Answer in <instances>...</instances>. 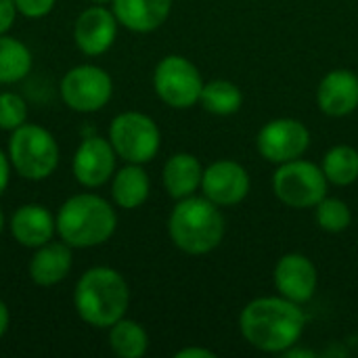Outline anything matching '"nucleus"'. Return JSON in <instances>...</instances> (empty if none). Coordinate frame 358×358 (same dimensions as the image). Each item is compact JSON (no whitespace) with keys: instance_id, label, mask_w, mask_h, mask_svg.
Returning <instances> with one entry per match:
<instances>
[{"instance_id":"1","label":"nucleus","mask_w":358,"mask_h":358,"mask_svg":"<svg viewBox=\"0 0 358 358\" xmlns=\"http://www.w3.org/2000/svg\"><path fill=\"white\" fill-rule=\"evenodd\" d=\"M245 342L262 352H287L306 329V315L300 304L283 296L252 300L239 317Z\"/></svg>"},{"instance_id":"2","label":"nucleus","mask_w":358,"mask_h":358,"mask_svg":"<svg viewBox=\"0 0 358 358\" xmlns=\"http://www.w3.org/2000/svg\"><path fill=\"white\" fill-rule=\"evenodd\" d=\"M130 304V289L126 279L109 266H94L86 271L73 292V306L78 317L96 329H109L124 319Z\"/></svg>"},{"instance_id":"3","label":"nucleus","mask_w":358,"mask_h":358,"mask_svg":"<svg viewBox=\"0 0 358 358\" xmlns=\"http://www.w3.org/2000/svg\"><path fill=\"white\" fill-rule=\"evenodd\" d=\"M117 214L113 206L94 195L80 193L69 197L57 214V233L69 248H96L113 237Z\"/></svg>"},{"instance_id":"4","label":"nucleus","mask_w":358,"mask_h":358,"mask_svg":"<svg viewBox=\"0 0 358 358\" xmlns=\"http://www.w3.org/2000/svg\"><path fill=\"white\" fill-rule=\"evenodd\" d=\"M168 233L172 243L191 256H203L216 250L224 237V218L220 208L208 197H185L174 206Z\"/></svg>"},{"instance_id":"5","label":"nucleus","mask_w":358,"mask_h":358,"mask_svg":"<svg viewBox=\"0 0 358 358\" xmlns=\"http://www.w3.org/2000/svg\"><path fill=\"white\" fill-rule=\"evenodd\" d=\"M8 159L21 178L44 180L59 166V145L46 128L25 122L10 132Z\"/></svg>"},{"instance_id":"6","label":"nucleus","mask_w":358,"mask_h":358,"mask_svg":"<svg viewBox=\"0 0 358 358\" xmlns=\"http://www.w3.org/2000/svg\"><path fill=\"white\" fill-rule=\"evenodd\" d=\"M327 189L329 180L323 168L302 157L279 164V170L273 176V191L277 199L296 210L315 208L323 197H327Z\"/></svg>"},{"instance_id":"7","label":"nucleus","mask_w":358,"mask_h":358,"mask_svg":"<svg viewBox=\"0 0 358 358\" xmlns=\"http://www.w3.org/2000/svg\"><path fill=\"white\" fill-rule=\"evenodd\" d=\"M109 143L113 145L117 157L128 164L151 162L162 143V134L153 117L141 111H124L113 117L109 126Z\"/></svg>"},{"instance_id":"8","label":"nucleus","mask_w":358,"mask_h":358,"mask_svg":"<svg viewBox=\"0 0 358 358\" xmlns=\"http://www.w3.org/2000/svg\"><path fill=\"white\" fill-rule=\"evenodd\" d=\"M203 84L199 69L180 55L164 57L153 71V88L157 96L174 109H189L199 103Z\"/></svg>"},{"instance_id":"9","label":"nucleus","mask_w":358,"mask_h":358,"mask_svg":"<svg viewBox=\"0 0 358 358\" xmlns=\"http://www.w3.org/2000/svg\"><path fill=\"white\" fill-rule=\"evenodd\" d=\"M59 90L61 99L71 111L94 113L111 101L113 80L103 67L78 65L63 76Z\"/></svg>"},{"instance_id":"10","label":"nucleus","mask_w":358,"mask_h":358,"mask_svg":"<svg viewBox=\"0 0 358 358\" xmlns=\"http://www.w3.org/2000/svg\"><path fill=\"white\" fill-rule=\"evenodd\" d=\"M310 132L308 128L294 117L271 120L262 126L256 138L260 155L271 164H285L302 157L308 151Z\"/></svg>"},{"instance_id":"11","label":"nucleus","mask_w":358,"mask_h":358,"mask_svg":"<svg viewBox=\"0 0 358 358\" xmlns=\"http://www.w3.org/2000/svg\"><path fill=\"white\" fill-rule=\"evenodd\" d=\"M252 180L248 170L233 159H218L203 170L201 191L218 208L241 203L250 193Z\"/></svg>"},{"instance_id":"12","label":"nucleus","mask_w":358,"mask_h":358,"mask_svg":"<svg viewBox=\"0 0 358 358\" xmlns=\"http://www.w3.org/2000/svg\"><path fill=\"white\" fill-rule=\"evenodd\" d=\"M115 159L117 153L109 138L101 136H90L80 143L73 155V176L82 187L96 189L105 185L113 174H115Z\"/></svg>"},{"instance_id":"13","label":"nucleus","mask_w":358,"mask_h":358,"mask_svg":"<svg viewBox=\"0 0 358 358\" xmlns=\"http://www.w3.org/2000/svg\"><path fill=\"white\" fill-rule=\"evenodd\" d=\"M117 38V17L113 10L96 4L86 10H82L73 25V40L76 46L88 55L99 57L107 52Z\"/></svg>"},{"instance_id":"14","label":"nucleus","mask_w":358,"mask_h":358,"mask_svg":"<svg viewBox=\"0 0 358 358\" xmlns=\"http://www.w3.org/2000/svg\"><path fill=\"white\" fill-rule=\"evenodd\" d=\"M273 281L283 298L296 304H304L315 296L319 275L310 258H306L304 254L292 252L279 258L275 273H273Z\"/></svg>"},{"instance_id":"15","label":"nucleus","mask_w":358,"mask_h":358,"mask_svg":"<svg viewBox=\"0 0 358 358\" xmlns=\"http://www.w3.org/2000/svg\"><path fill=\"white\" fill-rule=\"evenodd\" d=\"M319 109L331 117L350 115L358 107V76L350 69L329 71L317 90Z\"/></svg>"},{"instance_id":"16","label":"nucleus","mask_w":358,"mask_h":358,"mask_svg":"<svg viewBox=\"0 0 358 358\" xmlns=\"http://www.w3.org/2000/svg\"><path fill=\"white\" fill-rule=\"evenodd\" d=\"M10 233L23 248H40L52 241L57 233V218L40 203H25L15 210L10 218Z\"/></svg>"},{"instance_id":"17","label":"nucleus","mask_w":358,"mask_h":358,"mask_svg":"<svg viewBox=\"0 0 358 358\" xmlns=\"http://www.w3.org/2000/svg\"><path fill=\"white\" fill-rule=\"evenodd\" d=\"M170 10L172 0H113L117 23L136 34H149L162 27Z\"/></svg>"},{"instance_id":"18","label":"nucleus","mask_w":358,"mask_h":358,"mask_svg":"<svg viewBox=\"0 0 358 358\" xmlns=\"http://www.w3.org/2000/svg\"><path fill=\"white\" fill-rule=\"evenodd\" d=\"M73 264L71 248L63 241H48L40 248H36V254L31 256L29 262V277L36 285L40 287H52L61 283Z\"/></svg>"},{"instance_id":"19","label":"nucleus","mask_w":358,"mask_h":358,"mask_svg":"<svg viewBox=\"0 0 358 358\" xmlns=\"http://www.w3.org/2000/svg\"><path fill=\"white\" fill-rule=\"evenodd\" d=\"M203 168L191 153H174L164 166V187L172 199H185L201 189Z\"/></svg>"},{"instance_id":"20","label":"nucleus","mask_w":358,"mask_h":358,"mask_svg":"<svg viewBox=\"0 0 358 358\" xmlns=\"http://www.w3.org/2000/svg\"><path fill=\"white\" fill-rule=\"evenodd\" d=\"M151 191V180L141 164H128L113 174L111 182V197L115 206L124 210L141 208Z\"/></svg>"},{"instance_id":"21","label":"nucleus","mask_w":358,"mask_h":358,"mask_svg":"<svg viewBox=\"0 0 358 358\" xmlns=\"http://www.w3.org/2000/svg\"><path fill=\"white\" fill-rule=\"evenodd\" d=\"M109 346L120 358H141L149 350V336L141 323L120 319L109 327Z\"/></svg>"},{"instance_id":"22","label":"nucleus","mask_w":358,"mask_h":358,"mask_svg":"<svg viewBox=\"0 0 358 358\" xmlns=\"http://www.w3.org/2000/svg\"><path fill=\"white\" fill-rule=\"evenodd\" d=\"M29 48L10 36L0 34V84H15L31 71Z\"/></svg>"},{"instance_id":"23","label":"nucleus","mask_w":358,"mask_h":358,"mask_svg":"<svg viewBox=\"0 0 358 358\" xmlns=\"http://www.w3.org/2000/svg\"><path fill=\"white\" fill-rule=\"evenodd\" d=\"M199 103L203 105L206 111L214 115H233L241 109L243 94L241 88L229 80H212L203 84Z\"/></svg>"},{"instance_id":"24","label":"nucleus","mask_w":358,"mask_h":358,"mask_svg":"<svg viewBox=\"0 0 358 358\" xmlns=\"http://www.w3.org/2000/svg\"><path fill=\"white\" fill-rule=\"evenodd\" d=\"M321 168L329 182L348 187L358 180V151L350 145H336L323 155Z\"/></svg>"},{"instance_id":"25","label":"nucleus","mask_w":358,"mask_h":358,"mask_svg":"<svg viewBox=\"0 0 358 358\" xmlns=\"http://www.w3.org/2000/svg\"><path fill=\"white\" fill-rule=\"evenodd\" d=\"M315 216H317V224L327 231V233H342L350 227L352 222V212L348 208L346 201L336 199V197H323L317 206H315Z\"/></svg>"},{"instance_id":"26","label":"nucleus","mask_w":358,"mask_h":358,"mask_svg":"<svg viewBox=\"0 0 358 358\" xmlns=\"http://www.w3.org/2000/svg\"><path fill=\"white\" fill-rule=\"evenodd\" d=\"M27 122V103L17 92H0V130H17Z\"/></svg>"},{"instance_id":"27","label":"nucleus","mask_w":358,"mask_h":358,"mask_svg":"<svg viewBox=\"0 0 358 358\" xmlns=\"http://www.w3.org/2000/svg\"><path fill=\"white\" fill-rule=\"evenodd\" d=\"M17 6V13H21L27 19H42L46 17L52 8L57 0H13Z\"/></svg>"},{"instance_id":"28","label":"nucleus","mask_w":358,"mask_h":358,"mask_svg":"<svg viewBox=\"0 0 358 358\" xmlns=\"http://www.w3.org/2000/svg\"><path fill=\"white\" fill-rule=\"evenodd\" d=\"M17 6L13 0H0V34H6L15 23Z\"/></svg>"},{"instance_id":"29","label":"nucleus","mask_w":358,"mask_h":358,"mask_svg":"<svg viewBox=\"0 0 358 358\" xmlns=\"http://www.w3.org/2000/svg\"><path fill=\"white\" fill-rule=\"evenodd\" d=\"M176 358H216V352L208 350V348H199V346H187L182 350H178Z\"/></svg>"},{"instance_id":"30","label":"nucleus","mask_w":358,"mask_h":358,"mask_svg":"<svg viewBox=\"0 0 358 358\" xmlns=\"http://www.w3.org/2000/svg\"><path fill=\"white\" fill-rule=\"evenodd\" d=\"M10 159L8 155H4V151L0 149V195L6 191L8 187V180H10Z\"/></svg>"},{"instance_id":"31","label":"nucleus","mask_w":358,"mask_h":358,"mask_svg":"<svg viewBox=\"0 0 358 358\" xmlns=\"http://www.w3.org/2000/svg\"><path fill=\"white\" fill-rule=\"evenodd\" d=\"M8 323H10V313H8V306L0 300V338L6 334L8 329Z\"/></svg>"},{"instance_id":"32","label":"nucleus","mask_w":358,"mask_h":358,"mask_svg":"<svg viewBox=\"0 0 358 358\" xmlns=\"http://www.w3.org/2000/svg\"><path fill=\"white\" fill-rule=\"evenodd\" d=\"M88 2H94V4H107V2H113V0H88Z\"/></svg>"},{"instance_id":"33","label":"nucleus","mask_w":358,"mask_h":358,"mask_svg":"<svg viewBox=\"0 0 358 358\" xmlns=\"http://www.w3.org/2000/svg\"><path fill=\"white\" fill-rule=\"evenodd\" d=\"M2 229H4V214H2V210H0V233H2Z\"/></svg>"}]
</instances>
